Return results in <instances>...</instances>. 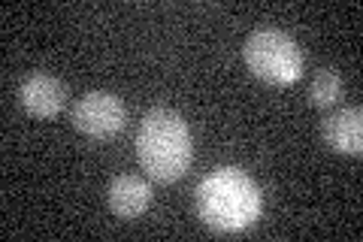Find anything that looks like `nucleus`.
Returning a JSON list of instances; mask_svg holds the SVG:
<instances>
[{"label":"nucleus","mask_w":363,"mask_h":242,"mask_svg":"<svg viewBox=\"0 0 363 242\" xmlns=\"http://www.w3.org/2000/svg\"><path fill=\"white\" fill-rule=\"evenodd\" d=\"M136 158L155 182H179L194 158L188 121L176 109H149L136 131Z\"/></svg>","instance_id":"f257e3e1"},{"label":"nucleus","mask_w":363,"mask_h":242,"mask_svg":"<svg viewBox=\"0 0 363 242\" xmlns=\"http://www.w3.org/2000/svg\"><path fill=\"white\" fill-rule=\"evenodd\" d=\"M197 212L215 233H240L260 215V188L242 170L218 167L200 182Z\"/></svg>","instance_id":"f03ea898"},{"label":"nucleus","mask_w":363,"mask_h":242,"mask_svg":"<svg viewBox=\"0 0 363 242\" xmlns=\"http://www.w3.org/2000/svg\"><path fill=\"white\" fill-rule=\"evenodd\" d=\"M242 57L257 79L269 85H291L303 76V49L281 31H255L242 45Z\"/></svg>","instance_id":"7ed1b4c3"},{"label":"nucleus","mask_w":363,"mask_h":242,"mask_svg":"<svg viewBox=\"0 0 363 242\" xmlns=\"http://www.w3.org/2000/svg\"><path fill=\"white\" fill-rule=\"evenodd\" d=\"M124 121H128L124 103L112 91H88L73 106L76 131L91 136V140H109L124 128Z\"/></svg>","instance_id":"20e7f679"},{"label":"nucleus","mask_w":363,"mask_h":242,"mask_svg":"<svg viewBox=\"0 0 363 242\" xmlns=\"http://www.w3.org/2000/svg\"><path fill=\"white\" fill-rule=\"evenodd\" d=\"M18 100L25 106V112L33 115V119H55L67 103V88L61 79L33 73L18 85Z\"/></svg>","instance_id":"39448f33"},{"label":"nucleus","mask_w":363,"mask_h":242,"mask_svg":"<svg viewBox=\"0 0 363 242\" xmlns=\"http://www.w3.org/2000/svg\"><path fill=\"white\" fill-rule=\"evenodd\" d=\"M106 203H109L112 215L124 218V221H133V218H140L143 212H149L152 185L140 176H116L109 182Z\"/></svg>","instance_id":"423d86ee"},{"label":"nucleus","mask_w":363,"mask_h":242,"mask_svg":"<svg viewBox=\"0 0 363 242\" xmlns=\"http://www.w3.org/2000/svg\"><path fill=\"white\" fill-rule=\"evenodd\" d=\"M324 140L339 155H360L363 152V112L360 106H345L327 115Z\"/></svg>","instance_id":"0eeeda50"},{"label":"nucleus","mask_w":363,"mask_h":242,"mask_svg":"<svg viewBox=\"0 0 363 242\" xmlns=\"http://www.w3.org/2000/svg\"><path fill=\"white\" fill-rule=\"evenodd\" d=\"M342 97V76L336 70H318L309 82V103L318 109H327Z\"/></svg>","instance_id":"6e6552de"}]
</instances>
